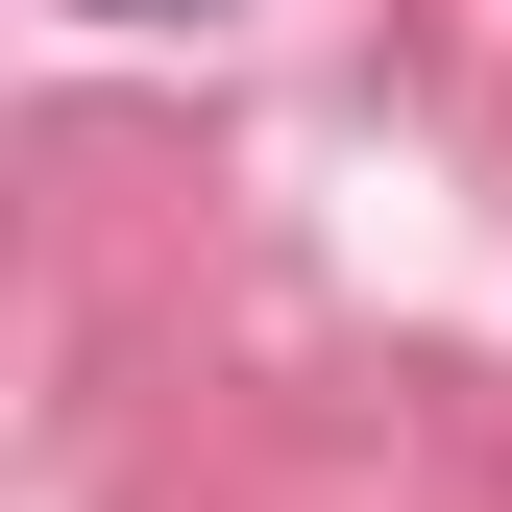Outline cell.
<instances>
[{"label":"cell","mask_w":512,"mask_h":512,"mask_svg":"<svg viewBox=\"0 0 512 512\" xmlns=\"http://www.w3.org/2000/svg\"><path fill=\"white\" fill-rule=\"evenodd\" d=\"M98 25H220V0H98Z\"/></svg>","instance_id":"1"}]
</instances>
